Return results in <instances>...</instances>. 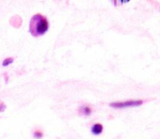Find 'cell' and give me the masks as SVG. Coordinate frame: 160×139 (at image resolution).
<instances>
[{"label": "cell", "mask_w": 160, "mask_h": 139, "mask_svg": "<svg viewBox=\"0 0 160 139\" xmlns=\"http://www.w3.org/2000/svg\"><path fill=\"white\" fill-rule=\"evenodd\" d=\"M49 27V23L46 17L37 13L31 17L29 22V31L34 37H39L47 32Z\"/></svg>", "instance_id": "6da1fadb"}, {"label": "cell", "mask_w": 160, "mask_h": 139, "mask_svg": "<svg viewBox=\"0 0 160 139\" xmlns=\"http://www.w3.org/2000/svg\"><path fill=\"white\" fill-rule=\"evenodd\" d=\"M144 103V100H128L125 102H112L109 106L115 109H123L127 107H134V106H142Z\"/></svg>", "instance_id": "7a4b0ae2"}, {"label": "cell", "mask_w": 160, "mask_h": 139, "mask_svg": "<svg viewBox=\"0 0 160 139\" xmlns=\"http://www.w3.org/2000/svg\"><path fill=\"white\" fill-rule=\"evenodd\" d=\"M103 131V126L101 123H95L92 127V133L95 135H98L102 134Z\"/></svg>", "instance_id": "3957f363"}, {"label": "cell", "mask_w": 160, "mask_h": 139, "mask_svg": "<svg viewBox=\"0 0 160 139\" xmlns=\"http://www.w3.org/2000/svg\"><path fill=\"white\" fill-rule=\"evenodd\" d=\"M92 112V109L88 106H83L79 109V114L82 116H89Z\"/></svg>", "instance_id": "277c9868"}, {"label": "cell", "mask_w": 160, "mask_h": 139, "mask_svg": "<svg viewBox=\"0 0 160 139\" xmlns=\"http://www.w3.org/2000/svg\"><path fill=\"white\" fill-rule=\"evenodd\" d=\"M14 61V59L12 57H9V58H6V59H5L4 60H3L2 62V66L3 67H7V66H9V64L12 63Z\"/></svg>", "instance_id": "5b68a950"}, {"label": "cell", "mask_w": 160, "mask_h": 139, "mask_svg": "<svg viewBox=\"0 0 160 139\" xmlns=\"http://www.w3.org/2000/svg\"><path fill=\"white\" fill-rule=\"evenodd\" d=\"M33 135H34V137H35V138L40 139L43 137V133H42V131L37 130V131H34Z\"/></svg>", "instance_id": "8992f818"}]
</instances>
